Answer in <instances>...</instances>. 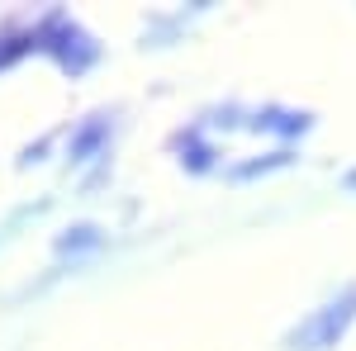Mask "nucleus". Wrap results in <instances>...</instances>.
Masks as SVG:
<instances>
[{"instance_id":"nucleus-2","label":"nucleus","mask_w":356,"mask_h":351,"mask_svg":"<svg viewBox=\"0 0 356 351\" xmlns=\"http://www.w3.org/2000/svg\"><path fill=\"white\" fill-rule=\"evenodd\" d=\"M356 318V290L342 295L337 304H323L309 323H304V351H323V347H337V337L347 332V323Z\"/></svg>"},{"instance_id":"nucleus-1","label":"nucleus","mask_w":356,"mask_h":351,"mask_svg":"<svg viewBox=\"0 0 356 351\" xmlns=\"http://www.w3.org/2000/svg\"><path fill=\"white\" fill-rule=\"evenodd\" d=\"M33 33H38V53H48L57 67L72 72V76H81L86 67L100 57L95 38H90L76 19H67V15H48L43 24H33Z\"/></svg>"},{"instance_id":"nucleus-3","label":"nucleus","mask_w":356,"mask_h":351,"mask_svg":"<svg viewBox=\"0 0 356 351\" xmlns=\"http://www.w3.org/2000/svg\"><path fill=\"white\" fill-rule=\"evenodd\" d=\"M100 138H105V124H90V129H81V138L72 142V157H86V152L100 142Z\"/></svg>"}]
</instances>
